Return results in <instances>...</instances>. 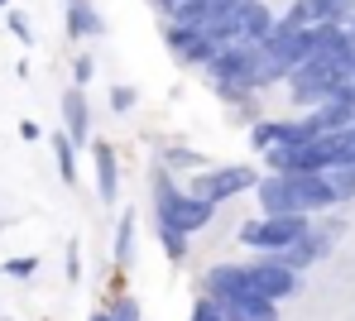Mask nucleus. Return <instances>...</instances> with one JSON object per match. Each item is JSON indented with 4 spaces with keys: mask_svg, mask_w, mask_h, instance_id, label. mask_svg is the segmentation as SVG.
Returning a JSON list of instances; mask_svg holds the SVG:
<instances>
[{
    "mask_svg": "<svg viewBox=\"0 0 355 321\" xmlns=\"http://www.w3.org/2000/svg\"><path fill=\"white\" fill-rule=\"evenodd\" d=\"M159 240H164L168 259H182V255H187V245H192V235H187L182 226H173V221H159Z\"/></svg>",
    "mask_w": 355,
    "mask_h": 321,
    "instance_id": "15",
    "label": "nucleus"
},
{
    "mask_svg": "<svg viewBox=\"0 0 355 321\" xmlns=\"http://www.w3.org/2000/svg\"><path fill=\"white\" fill-rule=\"evenodd\" d=\"M0 5H10V0H0Z\"/></svg>",
    "mask_w": 355,
    "mask_h": 321,
    "instance_id": "29",
    "label": "nucleus"
},
{
    "mask_svg": "<svg viewBox=\"0 0 355 321\" xmlns=\"http://www.w3.org/2000/svg\"><path fill=\"white\" fill-rule=\"evenodd\" d=\"M72 82H77V86H87V82H92V58H87V53L72 63Z\"/></svg>",
    "mask_w": 355,
    "mask_h": 321,
    "instance_id": "24",
    "label": "nucleus"
},
{
    "mask_svg": "<svg viewBox=\"0 0 355 321\" xmlns=\"http://www.w3.org/2000/svg\"><path fill=\"white\" fill-rule=\"evenodd\" d=\"M111 321H139V302L135 297H116L111 302Z\"/></svg>",
    "mask_w": 355,
    "mask_h": 321,
    "instance_id": "21",
    "label": "nucleus"
},
{
    "mask_svg": "<svg viewBox=\"0 0 355 321\" xmlns=\"http://www.w3.org/2000/svg\"><path fill=\"white\" fill-rule=\"evenodd\" d=\"M82 278V264H77V245H67V283Z\"/></svg>",
    "mask_w": 355,
    "mask_h": 321,
    "instance_id": "25",
    "label": "nucleus"
},
{
    "mask_svg": "<svg viewBox=\"0 0 355 321\" xmlns=\"http://www.w3.org/2000/svg\"><path fill=\"white\" fill-rule=\"evenodd\" d=\"M34 268H39V259H34V255H19V259H5V268H0V273H5V278H29Z\"/></svg>",
    "mask_w": 355,
    "mask_h": 321,
    "instance_id": "20",
    "label": "nucleus"
},
{
    "mask_svg": "<svg viewBox=\"0 0 355 321\" xmlns=\"http://www.w3.org/2000/svg\"><path fill=\"white\" fill-rule=\"evenodd\" d=\"M259 178L245 168V163H226V168H197L192 173V192L197 196H207V201H231V196H240V192H250Z\"/></svg>",
    "mask_w": 355,
    "mask_h": 321,
    "instance_id": "3",
    "label": "nucleus"
},
{
    "mask_svg": "<svg viewBox=\"0 0 355 321\" xmlns=\"http://www.w3.org/2000/svg\"><path fill=\"white\" fill-rule=\"evenodd\" d=\"M53 154H58L62 183H77V144L67 139V129H58V134H53Z\"/></svg>",
    "mask_w": 355,
    "mask_h": 321,
    "instance_id": "14",
    "label": "nucleus"
},
{
    "mask_svg": "<svg viewBox=\"0 0 355 321\" xmlns=\"http://www.w3.org/2000/svg\"><path fill=\"white\" fill-rule=\"evenodd\" d=\"M164 39H168V53H173L182 67H207L216 58V48H221L202 24H173V19H168V34H164Z\"/></svg>",
    "mask_w": 355,
    "mask_h": 321,
    "instance_id": "5",
    "label": "nucleus"
},
{
    "mask_svg": "<svg viewBox=\"0 0 355 321\" xmlns=\"http://www.w3.org/2000/svg\"><path fill=\"white\" fill-rule=\"evenodd\" d=\"M135 259V211H125L116 226V264H130Z\"/></svg>",
    "mask_w": 355,
    "mask_h": 321,
    "instance_id": "16",
    "label": "nucleus"
},
{
    "mask_svg": "<svg viewBox=\"0 0 355 321\" xmlns=\"http://www.w3.org/2000/svg\"><path fill=\"white\" fill-rule=\"evenodd\" d=\"M312 230V216H274V211H264V216H254V221H245L240 226V245H250L254 255H279V250H288L297 235H307Z\"/></svg>",
    "mask_w": 355,
    "mask_h": 321,
    "instance_id": "1",
    "label": "nucleus"
},
{
    "mask_svg": "<svg viewBox=\"0 0 355 321\" xmlns=\"http://www.w3.org/2000/svg\"><path fill=\"white\" fill-rule=\"evenodd\" d=\"M135 106V86H111V111H130Z\"/></svg>",
    "mask_w": 355,
    "mask_h": 321,
    "instance_id": "23",
    "label": "nucleus"
},
{
    "mask_svg": "<svg viewBox=\"0 0 355 321\" xmlns=\"http://www.w3.org/2000/svg\"><path fill=\"white\" fill-rule=\"evenodd\" d=\"M211 216H216V201H207V196H197V192H182L173 201V211H168V216H159V221H173V226L187 230V235H197Z\"/></svg>",
    "mask_w": 355,
    "mask_h": 321,
    "instance_id": "8",
    "label": "nucleus"
},
{
    "mask_svg": "<svg viewBox=\"0 0 355 321\" xmlns=\"http://www.w3.org/2000/svg\"><path fill=\"white\" fill-rule=\"evenodd\" d=\"M101 34H106V19L87 0H72L67 5V39H101Z\"/></svg>",
    "mask_w": 355,
    "mask_h": 321,
    "instance_id": "10",
    "label": "nucleus"
},
{
    "mask_svg": "<svg viewBox=\"0 0 355 321\" xmlns=\"http://www.w3.org/2000/svg\"><path fill=\"white\" fill-rule=\"evenodd\" d=\"M164 163H168L173 173H197V168H202V154H197V149H168Z\"/></svg>",
    "mask_w": 355,
    "mask_h": 321,
    "instance_id": "19",
    "label": "nucleus"
},
{
    "mask_svg": "<svg viewBox=\"0 0 355 321\" xmlns=\"http://www.w3.org/2000/svg\"><path fill=\"white\" fill-rule=\"evenodd\" d=\"M202 293L216 297V302H231L240 293H259V288L250 278V264H216V268L202 273Z\"/></svg>",
    "mask_w": 355,
    "mask_h": 321,
    "instance_id": "6",
    "label": "nucleus"
},
{
    "mask_svg": "<svg viewBox=\"0 0 355 321\" xmlns=\"http://www.w3.org/2000/svg\"><path fill=\"white\" fill-rule=\"evenodd\" d=\"M92 321H111V307H106V312H92Z\"/></svg>",
    "mask_w": 355,
    "mask_h": 321,
    "instance_id": "27",
    "label": "nucleus"
},
{
    "mask_svg": "<svg viewBox=\"0 0 355 321\" xmlns=\"http://www.w3.org/2000/svg\"><path fill=\"white\" fill-rule=\"evenodd\" d=\"M231 321H279V302L274 297H264V293H240L231 302H221Z\"/></svg>",
    "mask_w": 355,
    "mask_h": 321,
    "instance_id": "9",
    "label": "nucleus"
},
{
    "mask_svg": "<svg viewBox=\"0 0 355 321\" xmlns=\"http://www.w3.org/2000/svg\"><path fill=\"white\" fill-rule=\"evenodd\" d=\"M274 19H279V15H274V5H264V0H245V5H240V34H245V39H259V44H264L269 29H274Z\"/></svg>",
    "mask_w": 355,
    "mask_h": 321,
    "instance_id": "11",
    "label": "nucleus"
},
{
    "mask_svg": "<svg viewBox=\"0 0 355 321\" xmlns=\"http://www.w3.org/2000/svg\"><path fill=\"white\" fill-rule=\"evenodd\" d=\"M187 321H231V312H226L216 297H207V293H202V297L192 302V317H187Z\"/></svg>",
    "mask_w": 355,
    "mask_h": 321,
    "instance_id": "18",
    "label": "nucleus"
},
{
    "mask_svg": "<svg viewBox=\"0 0 355 321\" xmlns=\"http://www.w3.org/2000/svg\"><path fill=\"white\" fill-rule=\"evenodd\" d=\"M250 278H254V288H259L264 297H274V302H288L293 293H302V268L284 264L279 255H259L250 264Z\"/></svg>",
    "mask_w": 355,
    "mask_h": 321,
    "instance_id": "4",
    "label": "nucleus"
},
{
    "mask_svg": "<svg viewBox=\"0 0 355 321\" xmlns=\"http://www.w3.org/2000/svg\"><path fill=\"white\" fill-rule=\"evenodd\" d=\"M168 19H173V24H207V19H211V0H182Z\"/></svg>",
    "mask_w": 355,
    "mask_h": 321,
    "instance_id": "17",
    "label": "nucleus"
},
{
    "mask_svg": "<svg viewBox=\"0 0 355 321\" xmlns=\"http://www.w3.org/2000/svg\"><path fill=\"white\" fill-rule=\"evenodd\" d=\"M62 5H72V0H62Z\"/></svg>",
    "mask_w": 355,
    "mask_h": 321,
    "instance_id": "30",
    "label": "nucleus"
},
{
    "mask_svg": "<svg viewBox=\"0 0 355 321\" xmlns=\"http://www.w3.org/2000/svg\"><path fill=\"white\" fill-rule=\"evenodd\" d=\"M62 129H67V139L82 149V144H92V106H87V86H67L62 91Z\"/></svg>",
    "mask_w": 355,
    "mask_h": 321,
    "instance_id": "7",
    "label": "nucleus"
},
{
    "mask_svg": "<svg viewBox=\"0 0 355 321\" xmlns=\"http://www.w3.org/2000/svg\"><path fill=\"white\" fill-rule=\"evenodd\" d=\"M92 158H96V192H101V201H120L116 149H111V144H96V149H92Z\"/></svg>",
    "mask_w": 355,
    "mask_h": 321,
    "instance_id": "12",
    "label": "nucleus"
},
{
    "mask_svg": "<svg viewBox=\"0 0 355 321\" xmlns=\"http://www.w3.org/2000/svg\"><path fill=\"white\" fill-rule=\"evenodd\" d=\"M178 5H182V0H154V10H159V15H173Z\"/></svg>",
    "mask_w": 355,
    "mask_h": 321,
    "instance_id": "26",
    "label": "nucleus"
},
{
    "mask_svg": "<svg viewBox=\"0 0 355 321\" xmlns=\"http://www.w3.org/2000/svg\"><path fill=\"white\" fill-rule=\"evenodd\" d=\"M341 82H351V72H346L341 63L302 58V63L288 72V82H284V86H288V96H293V106H307V111H312V106H322Z\"/></svg>",
    "mask_w": 355,
    "mask_h": 321,
    "instance_id": "2",
    "label": "nucleus"
},
{
    "mask_svg": "<svg viewBox=\"0 0 355 321\" xmlns=\"http://www.w3.org/2000/svg\"><path fill=\"white\" fill-rule=\"evenodd\" d=\"M10 29H15V39H19V44H34V29H29V19H24L19 10H10Z\"/></svg>",
    "mask_w": 355,
    "mask_h": 321,
    "instance_id": "22",
    "label": "nucleus"
},
{
    "mask_svg": "<svg viewBox=\"0 0 355 321\" xmlns=\"http://www.w3.org/2000/svg\"><path fill=\"white\" fill-rule=\"evenodd\" d=\"M178 196H182V187L173 183V168H168V163L159 158V168H154V221L173 211V201H178Z\"/></svg>",
    "mask_w": 355,
    "mask_h": 321,
    "instance_id": "13",
    "label": "nucleus"
},
{
    "mask_svg": "<svg viewBox=\"0 0 355 321\" xmlns=\"http://www.w3.org/2000/svg\"><path fill=\"white\" fill-rule=\"evenodd\" d=\"M346 29H351V39H355V10H351V19H346Z\"/></svg>",
    "mask_w": 355,
    "mask_h": 321,
    "instance_id": "28",
    "label": "nucleus"
}]
</instances>
